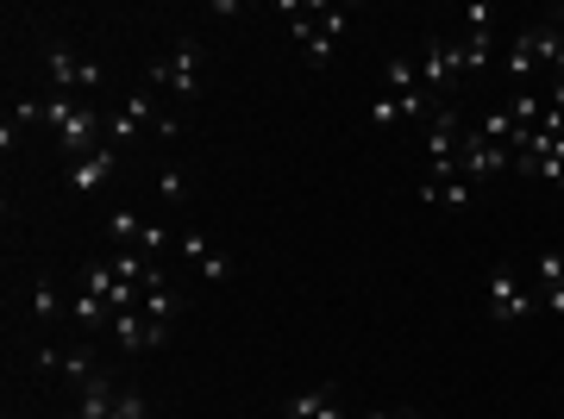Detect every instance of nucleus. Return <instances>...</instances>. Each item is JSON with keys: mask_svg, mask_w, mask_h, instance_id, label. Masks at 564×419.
<instances>
[{"mask_svg": "<svg viewBox=\"0 0 564 419\" xmlns=\"http://www.w3.org/2000/svg\"><path fill=\"white\" fill-rule=\"evenodd\" d=\"M44 120H51V132L63 139V151H69L76 163L107 144L101 139V113H95L82 95H51V100H44Z\"/></svg>", "mask_w": 564, "mask_h": 419, "instance_id": "f257e3e1", "label": "nucleus"}, {"mask_svg": "<svg viewBox=\"0 0 564 419\" xmlns=\"http://www.w3.org/2000/svg\"><path fill=\"white\" fill-rule=\"evenodd\" d=\"M151 88H158V95H176V100H195L202 95V44L195 38H182L176 51H163L158 63H151Z\"/></svg>", "mask_w": 564, "mask_h": 419, "instance_id": "f03ea898", "label": "nucleus"}, {"mask_svg": "<svg viewBox=\"0 0 564 419\" xmlns=\"http://www.w3.org/2000/svg\"><path fill=\"white\" fill-rule=\"evenodd\" d=\"M514 176L545 181V188H564V132H540V125H527L521 151H514Z\"/></svg>", "mask_w": 564, "mask_h": 419, "instance_id": "7ed1b4c3", "label": "nucleus"}, {"mask_svg": "<svg viewBox=\"0 0 564 419\" xmlns=\"http://www.w3.org/2000/svg\"><path fill=\"white\" fill-rule=\"evenodd\" d=\"M383 100H395V113H402V120H433V113H440V100L426 95L421 69H414L408 57H389L383 63Z\"/></svg>", "mask_w": 564, "mask_h": 419, "instance_id": "20e7f679", "label": "nucleus"}, {"mask_svg": "<svg viewBox=\"0 0 564 419\" xmlns=\"http://www.w3.org/2000/svg\"><path fill=\"white\" fill-rule=\"evenodd\" d=\"M44 76H51V88L57 95H95L101 88V63L82 57V51H69V44H44Z\"/></svg>", "mask_w": 564, "mask_h": 419, "instance_id": "39448f33", "label": "nucleus"}, {"mask_svg": "<svg viewBox=\"0 0 564 419\" xmlns=\"http://www.w3.org/2000/svg\"><path fill=\"white\" fill-rule=\"evenodd\" d=\"M289 13H295V38H302V51L314 63H326L333 51H339V38H345L339 7H289Z\"/></svg>", "mask_w": 564, "mask_h": 419, "instance_id": "423d86ee", "label": "nucleus"}, {"mask_svg": "<svg viewBox=\"0 0 564 419\" xmlns=\"http://www.w3.org/2000/svg\"><path fill=\"white\" fill-rule=\"evenodd\" d=\"M458 169H464L470 181H489V176H502V169H514V151H508L502 139H489V132H477V125H464Z\"/></svg>", "mask_w": 564, "mask_h": 419, "instance_id": "0eeeda50", "label": "nucleus"}, {"mask_svg": "<svg viewBox=\"0 0 564 419\" xmlns=\"http://www.w3.org/2000/svg\"><path fill=\"white\" fill-rule=\"evenodd\" d=\"M158 120H163V107H158V88H151V81H139V88L126 95L120 120L107 125V144L120 151V144H132V139H139V132H158Z\"/></svg>", "mask_w": 564, "mask_h": 419, "instance_id": "6e6552de", "label": "nucleus"}, {"mask_svg": "<svg viewBox=\"0 0 564 419\" xmlns=\"http://www.w3.org/2000/svg\"><path fill=\"white\" fill-rule=\"evenodd\" d=\"M464 76V57H458V38H445V32H433L426 38V57H421V81H426V95L445 107V95H452V81Z\"/></svg>", "mask_w": 564, "mask_h": 419, "instance_id": "1a4fd4ad", "label": "nucleus"}, {"mask_svg": "<svg viewBox=\"0 0 564 419\" xmlns=\"http://www.w3.org/2000/svg\"><path fill=\"white\" fill-rule=\"evenodd\" d=\"M458 144H464V120L452 107H440L426 120V169H458Z\"/></svg>", "mask_w": 564, "mask_h": 419, "instance_id": "9d476101", "label": "nucleus"}, {"mask_svg": "<svg viewBox=\"0 0 564 419\" xmlns=\"http://www.w3.org/2000/svg\"><path fill=\"white\" fill-rule=\"evenodd\" d=\"M113 339H120V351L144 357V351H158V344H170V326H163V320H151L144 307H132V313H113Z\"/></svg>", "mask_w": 564, "mask_h": 419, "instance_id": "9b49d317", "label": "nucleus"}, {"mask_svg": "<svg viewBox=\"0 0 564 419\" xmlns=\"http://www.w3.org/2000/svg\"><path fill=\"white\" fill-rule=\"evenodd\" d=\"M527 313H533V295L514 282V269H496V276H489V320L514 326V320H527Z\"/></svg>", "mask_w": 564, "mask_h": 419, "instance_id": "f8f14e48", "label": "nucleus"}, {"mask_svg": "<svg viewBox=\"0 0 564 419\" xmlns=\"http://www.w3.org/2000/svg\"><path fill=\"white\" fill-rule=\"evenodd\" d=\"M176 244H182V257L195 263L207 282H226V276H232V257H226L220 244H207L202 232H176Z\"/></svg>", "mask_w": 564, "mask_h": 419, "instance_id": "ddd939ff", "label": "nucleus"}, {"mask_svg": "<svg viewBox=\"0 0 564 419\" xmlns=\"http://www.w3.org/2000/svg\"><path fill=\"white\" fill-rule=\"evenodd\" d=\"M39 363H44V370H57L63 382H76V388H88V382L101 376L95 351H82V344H76V351H39Z\"/></svg>", "mask_w": 564, "mask_h": 419, "instance_id": "4468645a", "label": "nucleus"}, {"mask_svg": "<svg viewBox=\"0 0 564 419\" xmlns=\"http://www.w3.org/2000/svg\"><path fill=\"white\" fill-rule=\"evenodd\" d=\"M282 419H345L339 407V388H302V395H289Z\"/></svg>", "mask_w": 564, "mask_h": 419, "instance_id": "2eb2a0df", "label": "nucleus"}, {"mask_svg": "<svg viewBox=\"0 0 564 419\" xmlns=\"http://www.w3.org/2000/svg\"><path fill=\"white\" fill-rule=\"evenodd\" d=\"M421 200H445V207H470V176L464 169H426Z\"/></svg>", "mask_w": 564, "mask_h": 419, "instance_id": "dca6fc26", "label": "nucleus"}, {"mask_svg": "<svg viewBox=\"0 0 564 419\" xmlns=\"http://www.w3.org/2000/svg\"><path fill=\"white\" fill-rule=\"evenodd\" d=\"M113 176V144H101V151H88V157L69 169V188L76 195H101V181Z\"/></svg>", "mask_w": 564, "mask_h": 419, "instance_id": "f3484780", "label": "nucleus"}, {"mask_svg": "<svg viewBox=\"0 0 564 419\" xmlns=\"http://www.w3.org/2000/svg\"><path fill=\"white\" fill-rule=\"evenodd\" d=\"M533 282H540V307L564 313V257H558V251H540V263H533Z\"/></svg>", "mask_w": 564, "mask_h": 419, "instance_id": "a211bd4d", "label": "nucleus"}, {"mask_svg": "<svg viewBox=\"0 0 564 419\" xmlns=\"http://www.w3.org/2000/svg\"><path fill=\"white\" fill-rule=\"evenodd\" d=\"M113 395H120V382L101 370L88 388H76V419H107V414H113Z\"/></svg>", "mask_w": 564, "mask_h": 419, "instance_id": "6ab92c4d", "label": "nucleus"}, {"mask_svg": "<svg viewBox=\"0 0 564 419\" xmlns=\"http://www.w3.org/2000/svg\"><path fill=\"white\" fill-rule=\"evenodd\" d=\"M69 320H76L82 332H101V326H113V307H107L101 295H88V288H76V295H69Z\"/></svg>", "mask_w": 564, "mask_h": 419, "instance_id": "aec40b11", "label": "nucleus"}, {"mask_svg": "<svg viewBox=\"0 0 564 419\" xmlns=\"http://www.w3.org/2000/svg\"><path fill=\"white\" fill-rule=\"evenodd\" d=\"M139 307L151 313V320L170 326V320L182 313V295H176V288H163V276H151V282H144V295H139Z\"/></svg>", "mask_w": 564, "mask_h": 419, "instance_id": "412c9836", "label": "nucleus"}, {"mask_svg": "<svg viewBox=\"0 0 564 419\" xmlns=\"http://www.w3.org/2000/svg\"><path fill=\"white\" fill-rule=\"evenodd\" d=\"M25 300H32V320H57V313H63V288L51 276H32Z\"/></svg>", "mask_w": 564, "mask_h": 419, "instance_id": "4be33fe9", "label": "nucleus"}, {"mask_svg": "<svg viewBox=\"0 0 564 419\" xmlns=\"http://www.w3.org/2000/svg\"><path fill=\"white\" fill-rule=\"evenodd\" d=\"M502 69H508V76H514V81L540 76V57H533V44H527V32H521V38H514V44H508V51H502Z\"/></svg>", "mask_w": 564, "mask_h": 419, "instance_id": "5701e85b", "label": "nucleus"}, {"mask_svg": "<svg viewBox=\"0 0 564 419\" xmlns=\"http://www.w3.org/2000/svg\"><path fill=\"white\" fill-rule=\"evenodd\" d=\"M458 57H464V69H484V63L496 57V32H464Z\"/></svg>", "mask_w": 564, "mask_h": 419, "instance_id": "b1692460", "label": "nucleus"}, {"mask_svg": "<svg viewBox=\"0 0 564 419\" xmlns=\"http://www.w3.org/2000/svg\"><path fill=\"white\" fill-rule=\"evenodd\" d=\"M496 20H502V13H496L489 0H470V7H464V32H496Z\"/></svg>", "mask_w": 564, "mask_h": 419, "instance_id": "393cba45", "label": "nucleus"}, {"mask_svg": "<svg viewBox=\"0 0 564 419\" xmlns=\"http://www.w3.org/2000/svg\"><path fill=\"white\" fill-rule=\"evenodd\" d=\"M107 232H113L120 244H132V251H139V239H144V220H139V213H113V220H107Z\"/></svg>", "mask_w": 564, "mask_h": 419, "instance_id": "a878e982", "label": "nucleus"}, {"mask_svg": "<svg viewBox=\"0 0 564 419\" xmlns=\"http://www.w3.org/2000/svg\"><path fill=\"white\" fill-rule=\"evenodd\" d=\"M144 414H151V407H144L139 388H120V395H113V414H107V419H144Z\"/></svg>", "mask_w": 564, "mask_h": 419, "instance_id": "bb28decb", "label": "nucleus"}, {"mask_svg": "<svg viewBox=\"0 0 564 419\" xmlns=\"http://www.w3.org/2000/svg\"><path fill=\"white\" fill-rule=\"evenodd\" d=\"M158 188H163V200H170V207H182V200H188V176H182V169H163Z\"/></svg>", "mask_w": 564, "mask_h": 419, "instance_id": "cd10ccee", "label": "nucleus"}, {"mask_svg": "<svg viewBox=\"0 0 564 419\" xmlns=\"http://www.w3.org/2000/svg\"><path fill=\"white\" fill-rule=\"evenodd\" d=\"M163 244H170V232H163V225H144V239H139V251H144V257H158Z\"/></svg>", "mask_w": 564, "mask_h": 419, "instance_id": "c85d7f7f", "label": "nucleus"}, {"mask_svg": "<svg viewBox=\"0 0 564 419\" xmlns=\"http://www.w3.org/2000/svg\"><path fill=\"white\" fill-rule=\"evenodd\" d=\"M370 120H377V125H395L402 113H395V100H383V95H377V107H370Z\"/></svg>", "mask_w": 564, "mask_h": 419, "instance_id": "c756f323", "label": "nucleus"}, {"mask_svg": "<svg viewBox=\"0 0 564 419\" xmlns=\"http://www.w3.org/2000/svg\"><path fill=\"white\" fill-rule=\"evenodd\" d=\"M552 25H558V32H564V7H558V13H552Z\"/></svg>", "mask_w": 564, "mask_h": 419, "instance_id": "7c9ffc66", "label": "nucleus"}, {"mask_svg": "<svg viewBox=\"0 0 564 419\" xmlns=\"http://www.w3.org/2000/svg\"><path fill=\"white\" fill-rule=\"evenodd\" d=\"M370 419H395V414H370Z\"/></svg>", "mask_w": 564, "mask_h": 419, "instance_id": "2f4dec72", "label": "nucleus"}, {"mask_svg": "<svg viewBox=\"0 0 564 419\" xmlns=\"http://www.w3.org/2000/svg\"><path fill=\"white\" fill-rule=\"evenodd\" d=\"M395 419H414V414H395Z\"/></svg>", "mask_w": 564, "mask_h": 419, "instance_id": "473e14b6", "label": "nucleus"}]
</instances>
